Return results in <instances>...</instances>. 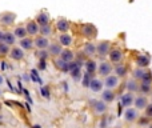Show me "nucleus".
I'll return each mask as SVG.
<instances>
[{
	"label": "nucleus",
	"mask_w": 152,
	"mask_h": 128,
	"mask_svg": "<svg viewBox=\"0 0 152 128\" xmlns=\"http://www.w3.org/2000/svg\"><path fill=\"white\" fill-rule=\"evenodd\" d=\"M16 20V15L13 12H3L0 13V24L5 27H10L15 23Z\"/></svg>",
	"instance_id": "nucleus-1"
},
{
	"label": "nucleus",
	"mask_w": 152,
	"mask_h": 128,
	"mask_svg": "<svg viewBox=\"0 0 152 128\" xmlns=\"http://www.w3.org/2000/svg\"><path fill=\"white\" fill-rule=\"evenodd\" d=\"M81 34H83L86 37L92 39V37L96 36L97 29H96V27H94L92 24H84V26L81 27Z\"/></svg>",
	"instance_id": "nucleus-2"
},
{
	"label": "nucleus",
	"mask_w": 152,
	"mask_h": 128,
	"mask_svg": "<svg viewBox=\"0 0 152 128\" xmlns=\"http://www.w3.org/2000/svg\"><path fill=\"white\" fill-rule=\"evenodd\" d=\"M10 58L12 59V60H23L24 59V50L21 47H13L12 50L10 51Z\"/></svg>",
	"instance_id": "nucleus-3"
},
{
	"label": "nucleus",
	"mask_w": 152,
	"mask_h": 128,
	"mask_svg": "<svg viewBox=\"0 0 152 128\" xmlns=\"http://www.w3.org/2000/svg\"><path fill=\"white\" fill-rule=\"evenodd\" d=\"M34 43H35V47L37 48V50H47L48 48V45H50V40L47 39L45 36H37L36 39L34 40Z\"/></svg>",
	"instance_id": "nucleus-4"
},
{
	"label": "nucleus",
	"mask_w": 152,
	"mask_h": 128,
	"mask_svg": "<svg viewBox=\"0 0 152 128\" xmlns=\"http://www.w3.org/2000/svg\"><path fill=\"white\" fill-rule=\"evenodd\" d=\"M26 28H27V32H28V35H31V36H35V35L39 34L40 26L37 24L36 20H31V21H28V23L26 24Z\"/></svg>",
	"instance_id": "nucleus-5"
},
{
	"label": "nucleus",
	"mask_w": 152,
	"mask_h": 128,
	"mask_svg": "<svg viewBox=\"0 0 152 128\" xmlns=\"http://www.w3.org/2000/svg\"><path fill=\"white\" fill-rule=\"evenodd\" d=\"M48 53L52 56H60L61 51H63V48H61V44L60 43H50V45H48Z\"/></svg>",
	"instance_id": "nucleus-6"
},
{
	"label": "nucleus",
	"mask_w": 152,
	"mask_h": 128,
	"mask_svg": "<svg viewBox=\"0 0 152 128\" xmlns=\"http://www.w3.org/2000/svg\"><path fill=\"white\" fill-rule=\"evenodd\" d=\"M36 21H37L39 26H45V24H50L51 18H50V15H48L45 11H42V12L36 16Z\"/></svg>",
	"instance_id": "nucleus-7"
},
{
	"label": "nucleus",
	"mask_w": 152,
	"mask_h": 128,
	"mask_svg": "<svg viewBox=\"0 0 152 128\" xmlns=\"http://www.w3.org/2000/svg\"><path fill=\"white\" fill-rule=\"evenodd\" d=\"M56 28H58L59 32L64 34V32H67L69 29V21L67 20V19H59V20L56 21Z\"/></svg>",
	"instance_id": "nucleus-8"
},
{
	"label": "nucleus",
	"mask_w": 152,
	"mask_h": 128,
	"mask_svg": "<svg viewBox=\"0 0 152 128\" xmlns=\"http://www.w3.org/2000/svg\"><path fill=\"white\" fill-rule=\"evenodd\" d=\"M96 51H97V53H99L100 56H104V55H107V53H110V43L108 42H102L99 45H97Z\"/></svg>",
	"instance_id": "nucleus-9"
},
{
	"label": "nucleus",
	"mask_w": 152,
	"mask_h": 128,
	"mask_svg": "<svg viewBox=\"0 0 152 128\" xmlns=\"http://www.w3.org/2000/svg\"><path fill=\"white\" fill-rule=\"evenodd\" d=\"M59 43H60L63 47H69V45L72 44V36L68 34H61L60 36H59Z\"/></svg>",
	"instance_id": "nucleus-10"
},
{
	"label": "nucleus",
	"mask_w": 152,
	"mask_h": 128,
	"mask_svg": "<svg viewBox=\"0 0 152 128\" xmlns=\"http://www.w3.org/2000/svg\"><path fill=\"white\" fill-rule=\"evenodd\" d=\"M92 105H94V110L96 113H104L107 111V105H105L104 102L96 100V102H92Z\"/></svg>",
	"instance_id": "nucleus-11"
},
{
	"label": "nucleus",
	"mask_w": 152,
	"mask_h": 128,
	"mask_svg": "<svg viewBox=\"0 0 152 128\" xmlns=\"http://www.w3.org/2000/svg\"><path fill=\"white\" fill-rule=\"evenodd\" d=\"M88 88L91 89L92 92H100L102 91V88H103V83L99 80V79H92Z\"/></svg>",
	"instance_id": "nucleus-12"
},
{
	"label": "nucleus",
	"mask_w": 152,
	"mask_h": 128,
	"mask_svg": "<svg viewBox=\"0 0 152 128\" xmlns=\"http://www.w3.org/2000/svg\"><path fill=\"white\" fill-rule=\"evenodd\" d=\"M20 47L23 50H32L35 47V43L31 37H24V39H20Z\"/></svg>",
	"instance_id": "nucleus-13"
},
{
	"label": "nucleus",
	"mask_w": 152,
	"mask_h": 128,
	"mask_svg": "<svg viewBox=\"0 0 152 128\" xmlns=\"http://www.w3.org/2000/svg\"><path fill=\"white\" fill-rule=\"evenodd\" d=\"M13 34H15L16 39H24V37H27L28 32H27V28H26V27L19 26V27H16V28H15Z\"/></svg>",
	"instance_id": "nucleus-14"
},
{
	"label": "nucleus",
	"mask_w": 152,
	"mask_h": 128,
	"mask_svg": "<svg viewBox=\"0 0 152 128\" xmlns=\"http://www.w3.org/2000/svg\"><path fill=\"white\" fill-rule=\"evenodd\" d=\"M55 65H56V67H58L60 71H63V72H68V61L63 60L61 58L55 59Z\"/></svg>",
	"instance_id": "nucleus-15"
},
{
	"label": "nucleus",
	"mask_w": 152,
	"mask_h": 128,
	"mask_svg": "<svg viewBox=\"0 0 152 128\" xmlns=\"http://www.w3.org/2000/svg\"><path fill=\"white\" fill-rule=\"evenodd\" d=\"M53 29H52V26L51 24H45V26H40V29H39V34L42 35V36H50V35H52Z\"/></svg>",
	"instance_id": "nucleus-16"
},
{
	"label": "nucleus",
	"mask_w": 152,
	"mask_h": 128,
	"mask_svg": "<svg viewBox=\"0 0 152 128\" xmlns=\"http://www.w3.org/2000/svg\"><path fill=\"white\" fill-rule=\"evenodd\" d=\"M16 42V36L13 32H8L5 31L4 32V43H7L8 45H13Z\"/></svg>",
	"instance_id": "nucleus-17"
},
{
	"label": "nucleus",
	"mask_w": 152,
	"mask_h": 128,
	"mask_svg": "<svg viewBox=\"0 0 152 128\" xmlns=\"http://www.w3.org/2000/svg\"><path fill=\"white\" fill-rule=\"evenodd\" d=\"M60 58L63 59V60H66V61H72L75 59V53L72 52V51H69V50H63L61 51V53H60Z\"/></svg>",
	"instance_id": "nucleus-18"
},
{
	"label": "nucleus",
	"mask_w": 152,
	"mask_h": 128,
	"mask_svg": "<svg viewBox=\"0 0 152 128\" xmlns=\"http://www.w3.org/2000/svg\"><path fill=\"white\" fill-rule=\"evenodd\" d=\"M121 58H123V53H121V51L113 50V51H111V52H110V59H111V61H113V63H118V61H120Z\"/></svg>",
	"instance_id": "nucleus-19"
},
{
	"label": "nucleus",
	"mask_w": 152,
	"mask_h": 128,
	"mask_svg": "<svg viewBox=\"0 0 152 128\" xmlns=\"http://www.w3.org/2000/svg\"><path fill=\"white\" fill-rule=\"evenodd\" d=\"M105 87H107V88H115L116 86H118V78H116V76H107V78H105Z\"/></svg>",
	"instance_id": "nucleus-20"
},
{
	"label": "nucleus",
	"mask_w": 152,
	"mask_h": 128,
	"mask_svg": "<svg viewBox=\"0 0 152 128\" xmlns=\"http://www.w3.org/2000/svg\"><path fill=\"white\" fill-rule=\"evenodd\" d=\"M99 73L102 76H108L111 73V64L102 63V64L99 65Z\"/></svg>",
	"instance_id": "nucleus-21"
},
{
	"label": "nucleus",
	"mask_w": 152,
	"mask_h": 128,
	"mask_svg": "<svg viewBox=\"0 0 152 128\" xmlns=\"http://www.w3.org/2000/svg\"><path fill=\"white\" fill-rule=\"evenodd\" d=\"M132 102H134V97H132V95H131V94H126V95H123V96H121V100H120L121 105H126V107L131 105V104H132Z\"/></svg>",
	"instance_id": "nucleus-22"
},
{
	"label": "nucleus",
	"mask_w": 152,
	"mask_h": 128,
	"mask_svg": "<svg viewBox=\"0 0 152 128\" xmlns=\"http://www.w3.org/2000/svg\"><path fill=\"white\" fill-rule=\"evenodd\" d=\"M86 69H87V72L88 73H94L95 71H96V63H95L94 60H88V61H86Z\"/></svg>",
	"instance_id": "nucleus-23"
},
{
	"label": "nucleus",
	"mask_w": 152,
	"mask_h": 128,
	"mask_svg": "<svg viewBox=\"0 0 152 128\" xmlns=\"http://www.w3.org/2000/svg\"><path fill=\"white\" fill-rule=\"evenodd\" d=\"M84 52H86L87 55H94V53L96 52V47H95L92 43H87V44L84 45Z\"/></svg>",
	"instance_id": "nucleus-24"
},
{
	"label": "nucleus",
	"mask_w": 152,
	"mask_h": 128,
	"mask_svg": "<svg viewBox=\"0 0 152 128\" xmlns=\"http://www.w3.org/2000/svg\"><path fill=\"white\" fill-rule=\"evenodd\" d=\"M5 55H10V45L7 43L1 42L0 43V56H5Z\"/></svg>",
	"instance_id": "nucleus-25"
},
{
	"label": "nucleus",
	"mask_w": 152,
	"mask_h": 128,
	"mask_svg": "<svg viewBox=\"0 0 152 128\" xmlns=\"http://www.w3.org/2000/svg\"><path fill=\"white\" fill-rule=\"evenodd\" d=\"M136 63H137V65L139 67H147L148 64H150V59L147 58V56H139L137 58V60H136Z\"/></svg>",
	"instance_id": "nucleus-26"
},
{
	"label": "nucleus",
	"mask_w": 152,
	"mask_h": 128,
	"mask_svg": "<svg viewBox=\"0 0 152 128\" xmlns=\"http://www.w3.org/2000/svg\"><path fill=\"white\" fill-rule=\"evenodd\" d=\"M135 119H136V112H135L132 108L127 110V111H126V120H127V121H134Z\"/></svg>",
	"instance_id": "nucleus-27"
},
{
	"label": "nucleus",
	"mask_w": 152,
	"mask_h": 128,
	"mask_svg": "<svg viewBox=\"0 0 152 128\" xmlns=\"http://www.w3.org/2000/svg\"><path fill=\"white\" fill-rule=\"evenodd\" d=\"M113 99H115V95H113L110 89L103 92V100H104V102H112Z\"/></svg>",
	"instance_id": "nucleus-28"
},
{
	"label": "nucleus",
	"mask_w": 152,
	"mask_h": 128,
	"mask_svg": "<svg viewBox=\"0 0 152 128\" xmlns=\"http://www.w3.org/2000/svg\"><path fill=\"white\" fill-rule=\"evenodd\" d=\"M136 107L137 108H145L147 107V100H145V97H137L136 99Z\"/></svg>",
	"instance_id": "nucleus-29"
},
{
	"label": "nucleus",
	"mask_w": 152,
	"mask_h": 128,
	"mask_svg": "<svg viewBox=\"0 0 152 128\" xmlns=\"http://www.w3.org/2000/svg\"><path fill=\"white\" fill-rule=\"evenodd\" d=\"M31 80H32V81H39L40 84H43V80L39 78V75H37V71H36V69H31Z\"/></svg>",
	"instance_id": "nucleus-30"
},
{
	"label": "nucleus",
	"mask_w": 152,
	"mask_h": 128,
	"mask_svg": "<svg viewBox=\"0 0 152 128\" xmlns=\"http://www.w3.org/2000/svg\"><path fill=\"white\" fill-rule=\"evenodd\" d=\"M91 80H92V79H91V73H88V72L84 73V75H83V86L84 87H89Z\"/></svg>",
	"instance_id": "nucleus-31"
},
{
	"label": "nucleus",
	"mask_w": 152,
	"mask_h": 128,
	"mask_svg": "<svg viewBox=\"0 0 152 128\" xmlns=\"http://www.w3.org/2000/svg\"><path fill=\"white\" fill-rule=\"evenodd\" d=\"M40 94H42V96H44L45 99H50V88L48 87H40Z\"/></svg>",
	"instance_id": "nucleus-32"
},
{
	"label": "nucleus",
	"mask_w": 152,
	"mask_h": 128,
	"mask_svg": "<svg viewBox=\"0 0 152 128\" xmlns=\"http://www.w3.org/2000/svg\"><path fill=\"white\" fill-rule=\"evenodd\" d=\"M37 56H39L40 59H47L48 56H50V53H48V51H45V50H39V52H37Z\"/></svg>",
	"instance_id": "nucleus-33"
},
{
	"label": "nucleus",
	"mask_w": 152,
	"mask_h": 128,
	"mask_svg": "<svg viewBox=\"0 0 152 128\" xmlns=\"http://www.w3.org/2000/svg\"><path fill=\"white\" fill-rule=\"evenodd\" d=\"M45 68H47V63H45L44 59H40L39 63H37V69L39 71H44Z\"/></svg>",
	"instance_id": "nucleus-34"
},
{
	"label": "nucleus",
	"mask_w": 152,
	"mask_h": 128,
	"mask_svg": "<svg viewBox=\"0 0 152 128\" xmlns=\"http://www.w3.org/2000/svg\"><path fill=\"white\" fill-rule=\"evenodd\" d=\"M150 84H151V81H147V80H143V84H142V91L143 92H148L150 91Z\"/></svg>",
	"instance_id": "nucleus-35"
},
{
	"label": "nucleus",
	"mask_w": 152,
	"mask_h": 128,
	"mask_svg": "<svg viewBox=\"0 0 152 128\" xmlns=\"http://www.w3.org/2000/svg\"><path fill=\"white\" fill-rule=\"evenodd\" d=\"M127 88L129 89V91H136L137 87H136V83H135L134 80H129L128 83H127Z\"/></svg>",
	"instance_id": "nucleus-36"
},
{
	"label": "nucleus",
	"mask_w": 152,
	"mask_h": 128,
	"mask_svg": "<svg viewBox=\"0 0 152 128\" xmlns=\"http://www.w3.org/2000/svg\"><path fill=\"white\" fill-rule=\"evenodd\" d=\"M116 73H118V75H120V76H123L124 73H126V68H124V67H118V68H116Z\"/></svg>",
	"instance_id": "nucleus-37"
},
{
	"label": "nucleus",
	"mask_w": 152,
	"mask_h": 128,
	"mask_svg": "<svg viewBox=\"0 0 152 128\" xmlns=\"http://www.w3.org/2000/svg\"><path fill=\"white\" fill-rule=\"evenodd\" d=\"M145 112H147V116H152V104L145 107Z\"/></svg>",
	"instance_id": "nucleus-38"
},
{
	"label": "nucleus",
	"mask_w": 152,
	"mask_h": 128,
	"mask_svg": "<svg viewBox=\"0 0 152 128\" xmlns=\"http://www.w3.org/2000/svg\"><path fill=\"white\" fill-rule=\"evenodd\" d=\"M135 76H136V78H143V76H144V73H143V71L137 69L136 72H135Z\"/></svg>",
	"instance_id": "nucleus-39"
},
{
	"label": "nucleus",
	"mask_w": 152,
	"mask_h": 128,
	"mask_svg": "<svg viewBox=\"0 0 152 128\" xmlns=\"http://www.w3.org/2000/svg\"><path fill=\"white\" fill-rule=\"evenodd\" d=\"M4 32H5V31H3V29H0V43H1V42H4Z\"/></svg>",
	"instance_id": "nucleus-40"
},
{
	"label": "nucleus",
	"mask_w": 152,
	"mask_h": 128,
	"mask_svg": "<svg viewBox=\"0 0 152 128\" xmlns=\"http://www.w3.org/2000/svg\"><path fill=\"white\" fill-rule=\"evenodd\" d=\"M3 84H4V78H3V76L0 75V87H1Z\"/></svg>",
	"instance_id": "nucleus-41"
},
{
	"label": "nucleus",
	"mask_w": 152,
	"mask_h": 128,
	"mask_svg": "<svg viewBox=\"0 0 152 128\" xmlns=\"http://www.w3.org/2000/svg\"><path fill=\"white\" fill-rule=\"evenodd\" d=\"M1 68H3V69H5V68H7V65H5V63H1Z\"/></svg>",
	"instance_id": "nucleus-42"
},
{
	"label": "nucleus",
	"mask_w": 152,
	"mask_h": 128,
	"mask_svg": "<svg viewBox=\"0 0 152 128\" xmlns=\"http://www.w3.org/2000/svg\"><path fill=\"white\" fill-rule=\"evenodd\" d=\"M32 128H42V126H39V124H36V126H34Z\"/></svg>",
	"instance_id": "nucleus-43"
},
{
	"label": "nucleus",
	"mask_w": 152,
	"mask_h": 128,
	"mask_svg": "<svg viewBox=\"0 0 152 128\" xmlns=\"http://www.w3.org/2000/svg\"><path fill=\"white\" fill-rule=\"evenodd\" d=\"M1 95H3V92H1V89H0V96H1Z\"/></svg>",
	"instance_id": "nucleus-44"
},
{
	"label": "nucleus",
	"mask_w": 152,
	"mask_h": 128,
	"mask_svg": "<svg viewBox=\"0 0 152 128\" xmlns=\"http://www.w3.org/2000/svg\"><path fill=\"white\" fill-rule=\"evenodd\" d=\"M0 110H1V105H0Z\"/></svg>",
	"instance_id": "nucleus-45"
},
{
	"label": "nucleus",
	"mask_w": 152,
	"mask_h": 128,
	"mask_svg": "<svg viewBox=\"0 0 152 128\" xmlns=\"http://www.w3.org/2000/svg\"><path fill=\"white\" fill-rule=\"evenodd\" d=\"M150 128H152V126H151V127H150Z\"/></svg>",
	"instance_id": "nucleus-46"
}]
</instances>
